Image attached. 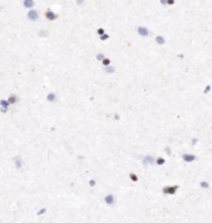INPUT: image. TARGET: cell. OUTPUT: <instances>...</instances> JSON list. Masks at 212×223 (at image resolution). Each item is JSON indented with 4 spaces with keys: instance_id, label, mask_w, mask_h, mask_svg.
<instances>
[{
    "instance_id": "14",
    "label": "cell",
    "mask_w": 212,
    "mask_h": 223,
    "mask_svg": "<svg viewBox=\"0 0 212 223\" xmlns=\"http://www.w3.org/2000/svg\"><path fill=\"white\" fill-rule=\"evenodd\" d=\"M155 42H156L158 45H164L166 41H165V38H164L163 36H156L155 37Z\"/></svg>"
},
{
    "instance_id": "18",
    "label": "cell",
    "mask_w": 212,
    "mask_h": 223,
    "mask_svg": "<svg viewBox=\"0 0 212 223\" xmlns=\"http://www.w3.org/2000/svg\"><path fill=\"white\" fill-rule=\"evenodd\" d=\"M49 35H50V32L47 31V30H44V31H40V32H38V36H40V37H44V38H46Z\"/></svg>"
},
{
    "instance_id": "28",
    "label": "cell",
    "mask_w": 212,
    "mask_h": 223,
    "mask_svg": "<svg viewBox=\"0 0 212 223\" xmlns=\"http://www.w3.org/2000/svg\"><path fill=\"white\" fill-rule=\"evenodd\" d=\"M197 141H198L197 138H193V139H192V144H193V145H195V144H197Z\"/></svg>"
},
{
    "instance_id": "9",
    "label": "cell",
    "mask_w": 212,
    "mask_h": 223,
    "mask_svg": "<svg viewBox=\"0 0 212 223\" xmlns=\"http://www.w3.org/2000/svg\"><path fill=\"white\" fill-rule=\"evenodd\" d=\"M14 164H15V167L20 170L21 167H23V159H21L20 156H15L14 157Z\"/></svg>"
},
{
    "instance_id": "10",
    "label": "cell",
    "mask_w": 212,
    "mask_h": 223,
    "mask_svg": "<svg viewBox=\"0 0 212 223\" xmlns=\"http://www.w3.org/2000/svg\"><path fill=\"white\" fill-rule=\"evenodd\" d=\"M19 100H20V98L16 94H10L9 98H8V102H9L10 104H15V103H18Z\"/></svg>"
},
{
    "instance_id": "13",
    "label": "cell",
    "mask_w": 212,
    "mask_h": 223,
    "mask_svg": "<svg viewBox=\"0 0 212 223\" xmlns=\"http://www.w3.org/2000/svg\"><path fill=\"white\" fill-rule=\"evenodd\" d=\"M129 180L133 181V182H138L139 181V177H138V175L135 172H130L129 174Z\"/></svg>"
},
{
    "instance_id": "26",
    "label": "cell",
    "mask_w": 212,
    "mask_h": 223,
    "mask_svg": "<svg viewBox=\"0 0 212 223\" xmlns=\"http://www.w3.org/2000/svg\"><path fill=\"white\" fill-rule=\"evenodd\" d=\"M46 212V208H42V209H40V211L37 212V215H42V213H45Z\"/></svg>"
},
{
    "instance_id": "23",
    "label": "cell",
    "mask_w": 212,
    "mask_h": 223,
    "mask_svg": "<svg viewBox=\"0 0 212 223\" xmlns=\"http://www.w3.org/2000/svg\"><path fill=\"white\" fill-rule=\"evenodd\" d=\"M88 185H89L91 187H94V186H96V180H94V178L89 180V181H88Z\"/></svg>"
},
{
    "instance_id": "2",
    "label": "cell",
    "mask_w": 212,
    "mask_h": 223,
    "mask_svg": "<svg viewBox=\"0 0 212 223\" xmlns=\"http://www.w3.org/2000/svg\"><path fill=\"white\" fill-rule=\"evenodd\" d=\"M44 15H45V17H46L49 21H55V20L58 17V15L56 14V12H53L51 9H46V11H45Z\"/></svg>"
},
{
    "instance_id": "7",
    "label": "cell",
    "mask_w": 212,
    "mask_h": 223,
    "mask_svg": "<svg viewBox=\"0 0 212 223\" xmlns=\"http://www.w3.org/2000/svg\"><path fill=\"white\" fill-rule=\"evenodd\" d=\"M0 106H1V112H3V113H6V112H8V108L10 107V103L8 102V99H1V100H0Z\"/></svg>"
},
{
    "instance_id": "6",
    "label": "cell",
    "mask_w": 212,
    "mask_h": 223,
    "mask_svg": "<svg viewBox=\"0 0 212 223\" xmlns=\"http://www.w3.org/2000/svg\"><path fill=\"white\" fill-rule=\"evenodd\" d=\"M182 160L185 163H192V161L196 160V155L193 154H184L182 155Z\"/></svg>"
},
{
    "instance_id": "12",
    "label": "cell",
    "mask_w": 212,
    "mask_h": 223,
    "mask_svg": "<svg viewBox=\"0 0 212 223\" xmlns=\"http://www.w3.org/2000/svg\"><path fill=\"white\" fill-rule=\"evenodd\" d=\"M56 98H57V95H56V93H53V92H51V93H49V94L46 95L47 102H55Z\"/></svg>"
},
{
    "instance_id": "8",
    "label": "cell",
    "mask_w": 212,
    "mask_h": 223,
    "mask_svg": "<svg viewBox=\"0 0 212 223\" xmlns=\"http://www.w3.org/2000/svg\"><path fill=\"white\" fill-rule=\"evenodd\" d=\"M104 202L107 204H109V206H113V204L115 203V197L113 195H107L104 197Z\"/></svg>"
},
{
    "instance_id": "1",
    "label": "cell",
    "mask_w": 212,
    "mask_h": 223,
    "mask_svg": "<svg viewBox=\"0 0 212 223\" xmlns=\"http://www.w3.org/2000/svg\"><path fill=\"white\" fill-rule=\"evenodd\" d=\"M179 190V185H172V186H164L163 187V193L164 195H175Z\"/></svg>"
},
{
    "instance_id": "20",
    "label": "cell",
    "mask_w": 212,
    "mask_h": 223,
    "mask_svg": "<svg viewBox=\"0 0 212 223\" xmlns=\"http://www.w3.org/2000/svg\"><path fill=\"white\" fill-rule=\"evenodd\" d=\"M96 58H97L98 61H101V62H102V61L104 60L106 57H104V55H103V53H98V55L96 56Z\"/></svg>"
},
{
    "instance_id": "27",
    "label": "cell",
    "mask_w": 212,
    "mask_h": 223,
    "mask_svg": "<svg viewBox=\"0 0 212 223\" xmlns=\"http://www.w3.org/2000/svg\"><path fill=\"white\" fill-rule=\"evenodd\" d=\"M165 152H166V154H169V155H170V154H171V149L167 146V147L165 149Z\"/></svg>"
},
{
    "instance_id": "5",
    "label": "cell",
    "mask_w": 212,
    "mask_h": 223,
    "mask_svg": "<svg viewBox=\"0 0 212 223\" xmlns=\"http://www.w3.org/2000/svg\"><path fill=\"white\" fill-rule=\"evenodd\" d=\"M136 32L139 34V36H143V37H146L150 35V31L148 27H144V26H139V27L136 29Z\"/></svg>"
},
{
    "instance_id": "24",
    "label": "cell",
    "mask_w": 212,
    "mask_h": 223,
    "mask_svg": "<svg viewBox=\"0 0 212 223\" xmlns=\"http://www.w3.org/2000/svg\"><path fill=\"white\" fill-rule=\"evenodd\" d=\"M99 38H101L102 41H106V40H108V38H109V35H108V34H104L103 36H101Z\"/></svg>"
},
{
    "instance_id": "29",
    "label": "cell",
    "mask_w": 212,
    "mask_h": 223,
    "mask_svg": "<svg viewBox=\"0 0 212 223\" xmlns=\"http://www.w3.org/2000/svg\"><path fill=\"white\" fill-rule=\"evenodd\" d=\"M119 118H120V117H119L118 114H114V119H115V120H119Z\"/></svg>"
},
{
    "instance_id": "16",
    "label": "cell",
    "mask_w": 212,
    "mask_h": 223,
    "mask_svg": "<svg viewBox=\"0 0 212 223\" xmlns=\"http://www.w3.org/2000/svg\"><path fill=\"white\" fill-rule=\"evenodd\" d=\"M159 166H161V165H165V163H166V160L164 159V157H158L156 159V161H155Z\"/></svg>"
},
{
    "instance_id": "4",
    "label": "cell",
    "mask_w": 212,
    "mask_h": 223,
    "mask_svg": "<svg viewBox=\"0 0 212 223\" xmlns=\"http://www.w3.org/2000/svg\"><path fill=\"white\" fill-rule=\"evenodd\" d=\"M27 19L31 21H37L38 19V12L35 10V9H31V10L27 11Z\"/></svg>"
},
{
    "instance_id": "19",
    "label": "cell",
    "mask_w": 212,
    "mask_h": 223,
    "mask_svg": "<svg viewBox=\"0 0 212 223\" xmlns=\"http://www.w3.org/2000/svg\"><path fill=\"white\" fill-rule=\"evenodd\" d=\"M106 72H107V73H114V72H115V68H114L113 66H109V67L106 68Z\"/></svg>"
},
{
    "instance_id": "21",
    "label": "cell",
    "mask_w": 212,
    "mask_h": 223,
    "mask_svg": "<svg viewBox=\"0 0 212 223\" xmlns=\"http://www.w3.org/2000/svg\"><path fill=\"white\" fill-rule=\"evenodd\" d=\"M97 34L99 35V37H101V36H103V35L106 34V31H104V29H102V27H101V29H98V30H97Z\"/></svg>"
},
{
    "instance_id": "3",
    "label": "cell",
    "mask_w": 212,
    "mask_h": 223,
    "mask_svg": "<svg viewBox=\"0 0 212 223\" xmlns=\"http://www.w3.org/2000/svg\"><path fill=\"white\" fill-rule=\"evenodd\" d=\"M155 160L151 155H148V156H144L143 157V165L144 166H151V165H154L155 164Z\"/></svg>"
},
{
    "instance_id": "11",
    "label": "cell",
    "mask_w": 212,
    "mask_h": 223,
    "mask_svg": "<svg viewBox=\"0 0 212 223\" xmlns=\"http://www.w3.org/2000/svg\"><path fill=\"white\" fill-rule=\"evenodd\" d=\"M23 5L26 8V9H30V10H31L32 6L35 5V1H34V0H24V1H23Z\"/></svg>"
},
{
    "instance_id": "22",
    "label": "cell",
    "mask_w": 212,
    "mask_h": 223,
    "mask_svg": "<svg viewBox=\"0 0 212 223\" xmlns=\"http://www.w3.org/2000/svg\"><path fill=\"white\" fill-rule=\"evenodd\" d=\"M210 91H211V86L208 84V86H206V87H205V89H203V94H207Z\"/></svg>"
},
{
    "instance_id": "15",
    "label": "cell",
    "mask_w": 212,
    "mask_h": 223,
    "mask_svg": "<svg viewBox=\"0 0 212 223\" xmlns=\"http://www.w3.org/2000/svg\"><path fill=\"white\" fill-rule=\"evenodd\" d=\"M102 64H103V66H104L106 68H107V67H109V66H110V58L106 57L104 60L102 61Z\"/></svg>"
},
{
    "instance_id": "25",
    "label": "cell",
    "mask_w": 212,
    "mask_h": 223,
    "mask_svg": "<svg viewBox=\"0 0 212 223\" xmlns=\"http://www.w3.org/2000/svg\"><path fill=\"white\" fill-rule=\"evenodd\" d=\"M167 1V5H174L175 4V0H166Z\"/></svg>"
},
{
    "instance_id": "17",
    "label": "cell",
    "mask_w": 212,
    "mask_h": 223,
    "mask_svg": "<svg viewBox=\"0 0 212 223\" xmlns=\"http://www.w3.org/2000/svg\"><path fill=\"white\" fill-rule=\"evenodd\" d=\"M200 187H201V189H208V187H210V182L208 181H201L200 182Z\"/></svg>"
}]
</instances>
